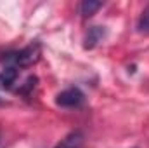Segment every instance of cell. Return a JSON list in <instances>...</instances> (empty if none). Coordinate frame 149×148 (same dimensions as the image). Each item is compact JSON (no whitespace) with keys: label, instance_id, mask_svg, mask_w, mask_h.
Segmentation results:
<instances>
[{"label":"cell","instance_id":"52a82bcc","mask_svg":"<svg viewBox=\"0 0 149 148\" xmlns=\"http://www.w3.org/2000/svg\"><path fill=\"white\" fill-rule=\"evenodd\" d=\"M137 32H139V33H144V35H149V4L144 7V11H142L141 16H139Z\"/></svg>","mask_w":149,"mask_h":148},{"label":"cell","instance_id":"8992f818","mask_svg":"<svg viewBox=\"0 0 149 148\" xmlns=\"http://www.w3.org/2000/svg\"><path fill=\"white\" fill-rule=\"evenodd\" d=\"M102 7V2H95V0H85L80 4V14L81 18H92L99 9Z\"/></svg>","mask_w":149,"mask_h":148},{"label":"cell","instance_id":"ba28073f","mask_svg":"<svg viewBox=\"0 0 149 148\" xmlns=\"http://www.w3.org/2000/svg\"><path fill=\"white\" fill-rule=\"evenodd\" d=\"M37 82H38L37 77H28V78H26V82H24L21 87H17V89H16V92H17V94H21V96H30V94L33 92V89L37 87Z\"/></svg>","mask_w":149,"mask_h":148},{"label":"cell","instance_id":"3957f363","mask_svg":"<svg viewBox=\"0 0 149 148\" xmlns=\"http://www.w3.org/2000/svg\"><path fill=\"white\" fill-rule=\"evenodd\" d=\"M83 141H85V134L80 129H74L71 132H68L54 148H81Z\"/></svg>","mask_w":149,"mask_h":148},{"label":"cell","instance_id":"277c9868","mask_svg":"<svg viewBox=\"0 0 149 148\" xmlns=\"http://www.w3.org/2000/svg\"><path fill=\"white\" fill-rule=\"evenodd\" d=\"M17 78H19V68L5 66L0 73V89H3V91L14 89V84L17 82Z\"/></svg>","mask_w":149,"mask_h":148},{"label":"cell","instance_id":"5b68a950","mask_svg":"<svg viewBox=\"0 0 149 148\" xmlns=\"http://www.w3.org/2000/svg\"><path fill=\"white\" fill-rule=\"evenodd\" d=\"M104 37H106V30L104 28H101V26L88 28L87 37H85V49H94Z\"/></svg>","mask_w":149,"mask_h":148},{"label":"cell","instance_id":"7a4b0ae2","mask_svg":"<svg viewBox=\"0 0 149 148\" xmlns=\"http://www.w3.org/2000/svg\"><path fill=\"white\" fill-rule=\"evenodd\" d=\"M85 103V94L78 87H70L56 96V105L61 108H80Z\"/></svg>","mask_w":149,"mask_h":148},{"label":"cell","instance_id":"9c48e42d","mask_svg":"<svg viewBox=\"0 0 149 148\" xmlns=\"http://www.w3.org/2000/svg\"><path fill=\"white\" fill-rule=\"evenodd\" d=\"M0 148H2V132H0Z\"/></svg>","mask_w":149,"mask_h":148},{"label":"cell","instance_id":"6da1fadb","mask_svg":"<svg viewBox=\"0 0 149 148\" xmlns=\"http://www.w3.org/2000/svg\"><path fill=\"white\" fill-rule=\"evenodd\" d=\"M38 58H40V44H30L28 47L24 49H19V51H7L2 54V63L5 66H14V68H26V66H31L33 63H37Z\"/></svg>","mask_w":149,"mask_h":148}]
</instances>
